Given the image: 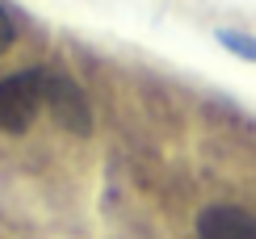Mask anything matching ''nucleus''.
I'll return each mask as SVG.
<instances>
[{"instance_id": "1", "label": "nucleus", "mask_w": 256, "mask_h": 239, "mask_svg": "<svg viewBox=\"0 0 256 239\" xmlns=\"http://www.w3.org/2000/svg\"><path fill=\"white\" fill-rule=\"evenodd\" d=\"M46 76L50 68H26L0 80V130L4 134H26L46 110Z\"/></svg>"}, {"instance_id": "2", "label": "nucleus", "mask_w": 256, "mask_h": 239, "mask_svg": "<svg viewBox=\"0 0 256 239\" xmlns=\"http://www.w3.org/2000/svg\"><path fill=\"white\" fill-rule=\"evenodd\" d=\"M46 114L55 118L63 130H72V134H88L92 130V105H88V96H84V88L72 76L55 72V68L46 76Z\"/></svg>"}, {"instance_id": "3", "label": "nucleus", "mask_w": 256, "mask_h": 239, "mask_svg": "<svg viewBox=\"0 0 256 239\" xmlns=\"http://www.w3.org/2000/svg\"><path fill=\"white\" fill-rule=\"evenodd\" d=\"M198 239H256V214L244 206H206L198 214Z\"/></svg>"}, {"instance_id": "4", "label": "nucleus", "mask_w": 256, "mask_h": 239, "mask_svg": "<svg viewBox=\"0 0 256 239\" xmlns=\"http://www.w3.org/2000/svg\"><path fill=\"white\" fill-rule=\"evenodd\" d=\"M218 42L231 50L236 59L256 63V34H240V30H218Z\"/></svg>"}, {"instance_id": "5", "label": "nucleus", "mask_w": 256, "mask_h": 239, "mask_svg": "<svg viewBox=\"0 0 256 239\" xmlns=\"http://www.w3.org/2000/svg\"><path fill=\"white\" fill-rule=\"evenodd\" d=\"M13 42H17V21H13V13H8L4 4H0V55H4Z\"/></svg>"}]
</instances>
